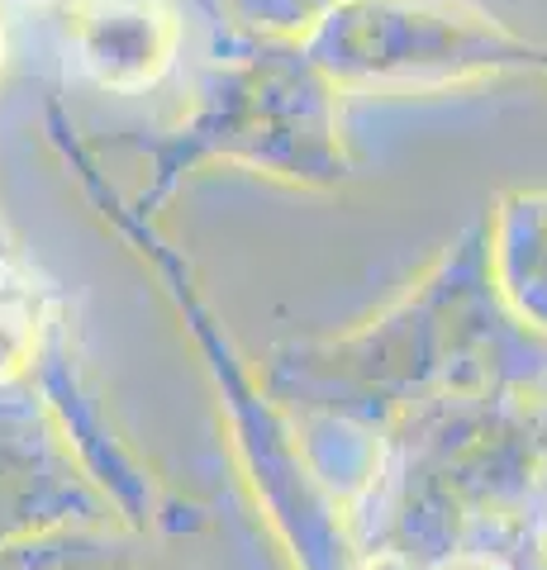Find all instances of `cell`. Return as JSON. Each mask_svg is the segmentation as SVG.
Listing matches in <instances>:
<instances>
[{
  "mask_svg": "<svg viewBox=\"0 0 547 570\" xmlns=\"http://www.w3.org/2000/svg\"><path fill=\"white\" fill-rule=\"evenodd\" d=\"M314 58L333 81L362 91L547 81V43L471 0H339L314 33Z\"/></svg>",
  "mask_w": 547,
  "mask_h": 570,
  "instance_id": "6da1fadb",
  "label": "cell"
},
{
  "mask_svg": "<svg viewBox=\"0 0 547 570\" xmlns=\"http://www.w3.org/2000/svg\"><path fill=\"white\" fill-rule=\"evenodd\" d=\"M176 43L182 24L167 0H91L72 24L77 62L105 91H144L163 81Z\"/></svg>",
  "mask_w": 547,
  "mask_h": 570,
  "instance_id": "7a4b0ae2",
  "label": "cell"
},
{
  "mask_svg": "<svg viewBox=\"0 0 547 570\" xmlns=\"http://www.w3.org/2000/svg\"><path fill=\"white\" fill-rule=\"evenodd\" d=\"M490 276L524 328L547 337V190H509L490 214Z\"/></svg>",
  "mask_w": 547,
  "mask_h": 570,
  "instance_id": "3957f363",
  "label": "cell"
},
{
  "mask_svg": "<svg viewBox=\"0 0 547 570\" xmlns=\"http://www.w3.org/2000/svg\"><path fill=\"white\" fill-rule=\"evenodd\" d=\"M43 328H48L43 285L14 272V266H0V381H14L39 356Z\"/></svg>",
  "mask_w": 547,
  "mask_h": 570,
  "instance_id": "277c9868",
  "label": "cell"
}]
</instances>
